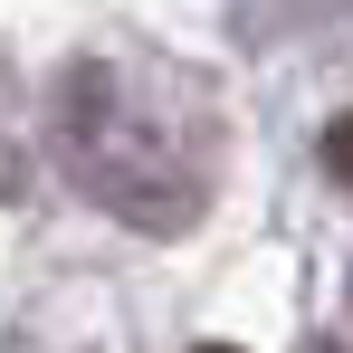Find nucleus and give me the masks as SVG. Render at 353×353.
Instances as JSON below:
<instances>
[{"label": "nucleus", "mask_w": 353, "mask_h": 353, "mask_svg": "<svg viewBox=\"0 0 353 353\" xmlns=\"http://www.w3.org/2000/svg\"><path fill=\"white\" fill-rule=\"evenodd\" d=\"M191 353H239V344H191Z\"/></svg>", "instance_id": "f03ea898"}, {"label": "nucleus", "mask_w": 353, "mask_h": 353, "mask_svg": "<svg viewBox=\"0 0 353 353\" xmlns=\"http://www.w3.org/2000/svg\"><path fill=\"white\" fill-rule=\"evenodd\" d=\"M325 163H334V181H353V115L325 124Z\"/></svg>", "instance_id": "f257e3e1"}]
</instances>
